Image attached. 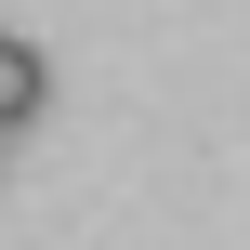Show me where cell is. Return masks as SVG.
I'll use <instances>...</instances> for the list:
<instances>
[{
  "label": "cell",
  "mask_w": 250,
  "mask_h": 250,
  "mask_svg": "<svg viewBox=\"0 0 250 250\" xmlns=\"http://www.w3.org/2000/svg\"><path fill=\"white\" fill-rule=\"evenodd\" d=\"M53 105V66H40V40H0V132H26Z\"/></svg>",
  "instance_id": "1"
}]
</instances>
